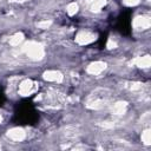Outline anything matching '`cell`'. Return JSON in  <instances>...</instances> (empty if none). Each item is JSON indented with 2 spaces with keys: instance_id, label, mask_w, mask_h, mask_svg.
<instances>
[{
  "instance_id": "obj_1",
  "label": "cell",
  "mask_w": 151,
  "mask_h": 151,
  "mask_svg": "<svg viewBox=\"0 0 151 151\" xmlns=\"http://www.w3.org/2000/svg\"><path fill=\"white\" fill-rule=\"evenodd\" d=\"M112 97H113V94L109 88H104V87L96 88L87 96V98L85 100V106L91 110L104 109L107 105H110Z\"/></svg>"
},
{
  "instance_id": "obj_2",
  "label": "cell",
  "mask_w": 151,
  "mask_h": 151,
  "mask_svg": "<svg viewBox=\"0 0 151 151\" xmlns=\"http://www.w3.org/2000/svg\"><path fill=\"white\" fill-rule=\"evenodd\" d=\"M22 51L26 55L32 60H41L45 55V50L40 42L37 41H28L24 45Z\"/></svg>"
},
{
  "instance_id": "obj_3",
  "label": "cell",
  "mask_w": 151,
  "mask_h": 151,
  "mask_svg": "<svg viewBox=\"0 0 151 151\" xmlns=\"http://www.w3.org/2000/svg\"><path fill=\"white\" fill-rule=\"evenodd\" d=\"M96 34L90 31H79L76 35V42L79 45H87L96 40Z\"/></svg>"
},
{
  "instance_id": "obj_4",
  "label": "cell",
  "mask_w": 151,
  "mask_h": 151,
  "mask_svg": "<svg viewBox=\"0 0 151 151\" xmlns=\"http://www.w3.org/2000/svg\"><path fill=\"white\" fill-rule=\"evenodd\" d=\"M132 25H133V28L134 29H137V31H144V29H147L150 27L151 19L147 15H138V17H136L133 19Z\"/></svg>"
},
{
  "instance_id": "obj_5",
  "label": "cell",
  "mask_w": 151,
  "mask_h": 151,
  "mask_svg": "<svg viewBox=\"0 0 151 151\" xmlns=\"http://www.w3.org/2000/svg\"><path fill=\"white\" fill-rule=\"evenodd\" d=\"M35 88H37V86L31 79H25L19 85V94H21L24 97L29 96L35 91Z\"/></svg>"
},
{
  "instance_id": "obj_6",
  "label": "cell",
  "mask_w": 151,
  "mask_h": 151,
  "mask_svg": "<svg viewBox=\"0 0 151 151\" xmlns=\"http://www.w3.org/2000/svg\"><path fill=\"white\" fill-rule=\"evenodd\" d=\"M42 78L47 81H52V83H61L63 79H64V76L60 71H57V70H48V71H45L42 73Z\"/></svg>"
},
{
  "instance_id": "obj_7",
  "label": "cell",
  "mask_w": 151,
  "mask_h": 151,
  "mask_svg": "<svg viewBox=\"0 0 151 151\" xmlns=\"http://www.w3.org/2000/svg\"><path fill=\"white\" fill-rule=\"evenodd\" d=\"M7 137L13 142H21L26 137V132L21 127H12L7 131Z\"/></svg>"
},
{
  "instance_id": "obj_8",
  "label": "cell",
  "mask_w": 151,
  "mask_h": 151,
  "mask_svg": "<svg viewBox=\"0 0 151 151\" xmlns=\"http://www.w3.org/2000/svg\"><path fill=\"white\" fill-rule=\"evenodd\" d=\"M105 68H106V63H104V61H93L87 66L86 72L88 74L97 76V74H100Z\"/></svg>"
},
{
  "instance_id": "obj_9",
  "label": "cell",
  "mask_w": 151,
  "mask_h": 151,
  "mask_svg": "<svg viewBox=\"0 0 151 151\" xmlns=\"http://www.w3.org/2000/svg\"><path fill=\"white\" fill-rule=\"evenodd\" d=\"M127 107H129V104L126 101H122V100L116 101V103L111 104V112L114 116H122V114L126 113Z\"/></svg>"
},
{
  "instance_id": "obj_10",
  "label": "cell",
  "mask_w": 151,
  "mask_h": 151,
  "mask_svg": "<svg viewBox=\"0 0 151 151\" xmlns=\"http://www.w3.org/2000/svg\"><path fill=\"white\" fill-rule=\"evenodd\" d=\"M134 64H136V66H138L140 68H147L151 65V58L149 54L143 55V57H138L134 59Z\"/></svg>"
},
{
  "instance_id": "obj_11",
  "label": "cell",
  "mask_w": 151,
  "mask_h": 151,
  "mask_svg": "<svg viewBox=\"0 0 151 151\" xmlns=\"http://www.w3.org/2000/svg\"><path fill=\"white\" fill-rule=\"evenodd\" d=\"M24 39H25L24 34H22L21 32H18V33H15L14 35H12V37L9 38V44H11L12 46H19V45L24 41Z\"/></svg>"
},
{
  "instance_id": "obj_12",
  "label": "cell",
  "mask_w": 151,
  "mask_h": 151,
  "mask_svg": "<svg viewBox=\"0 0 151 151\" xmlns=\"http://www.w3.org/2000/svg\"><path fill=\"white\" fill-rule=\"evenodd\" d=\"M106 5V0H93L92 4H91V11L92 12H99L104 6Z\"/></svg>"
},
{
  "instance_id": "obj_13",
  "label": "cell",
  "mask_w": 151,
  "mask_h": 151,
  "mask_svg": "<svg viewBox=\"0 0 151 151\" xmlns=\"http://www.w3.org/2000/svg\"><path fill=\"white\" fill-rule=\"evenodd\" d=\"M140 139H142L144 145H150L151 144V131H150V129H146L142 132Z\"/></svg>"
},
{
  "instance_id": "obj_14",
  "label": "cell",
  "mask_w": 151,
  "mask_h": 151,
  "mask_svg": "<svg viewBox=\"0 0 151 151\" xmlns=\"http://www.w3.org/2000/svg\"><path fill=\"white\" fill-rule=\"evenodd\" d=\"M143 87H144V84L137 83V81L129 83V85H127V88L132 92H140V91H143Z\"/></svg>"
},
{
  "instance_id": "obj_15",
  "label": "cell",
  "mask_w": 151,
  "mask_h": 151,
  "mask_svg": "<svg viewBox=\"0 0 151 151\" xmlns=\"http://www.w3.org/2000/svg\"><path fill=\"white\" fill-rule=\"evenodd\" d=\"M66 12L68 15H74L78 12V4L77 2H71L66 7Z\"/></svg>"
},
{
  "instance_id": "obj_16",
  "label": "cell",
  "mask_w": 151,
  "mask_h": 151,
  "mask_svg": "<svg viewBox=\"0 0 151 151\" xmlns=\"http://www.w3.org/2000/svg\"><path fill=\"white\" fill-rule=\"evenodd\" d=\"M51 24H52V21H47V20H44V21H40V22H38V27L39 28H42V29H46V28H48L50 26H51Z\"/></svg>"
},
{
  "instance_id": "obj_17",
  "label": "cell",
  "mask_w": 151,
  "mask_h": 151,
  "mask_svg": "<svg viewBox=\"0 0 151 151\" xmlns=\"http://www.w3.org/2000/svg\"><path fill=\"white\" fill-rule=\"evenodd\" d=\"M140 2V0H123V4L125 6H136Z\"/></svg>"
},
{
  "instance_id": "obj_18",
  "label": "cell",
  "mask_w": 151,
  "mask_h": 151,
  "mask_svg": "<svg viewBox=\"0 0 151 151\" xmlns=\"http://www.w3.org/2000/svg\"><path fill=\"white\" fill-rule=\"evenodd\" d=\"M106 46H107V48H116V47H117V42H116L112 38H110L109 41H107V45H106Z\"/></svg>"
},
{
  "instance_id": "obj_19",
  "label": "cell",
  "mask_w": 151,
  "mask_h": 151,
  "mask_svg": "<svg viewBox=\"0 0 151 151\" xmlns=\"http://www.w3.org/2000/svg\"><path fill=\"white\" fill-rule=\"evenodd\" d=\"M1 123H2V116L0 114V124H1Z\"/></svg>"
},
{
  "instance_id": "obj_20",
  "label": "cell",
  "mask_w": 151,
  "mask_h": 151,
  "mask_svg": "<svg viewBox=\"0 0 151 151\" xmlns=\"http://www.w3.org/2000/svg\"><path fill=\"white\" fill-rule=\"evenodd\" d=\"M0 149H1V145H0Z\"/></svg>"
}]
</instances>
